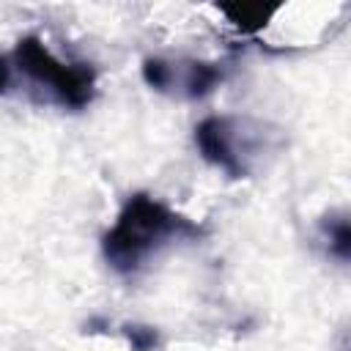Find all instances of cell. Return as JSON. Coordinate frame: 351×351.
I'll use <instances>...</instances> for the list:
<instances>
[{
    "label": "cell",
    "mask_w": 351,
    "mask_h": 351,
    "mask_svg": "<svg viewBox=\"0 0 351 351\" xmlns=\"http://www.w3.org/2000/svg\"><path fill=\"white\" fill-rule=\"evenodd\" d=\"M206 228L178 214L148 192H134L118 211L115 225L101 239L104 261L118 274L140 271L159 250L173 241H195Z\"/></svg>",
    "instance_id": "cell-1"
},
{
    "label": "cell",
    "mask_w": 351,
    "mask_h": 351,
    "mask_svg": "<svg viewBox=\"0 0 351 351\" xmlns=\"http://www.w3.org/2000/svg\"><path fill=\"white\" fill-rule=\"evenodd\" d=\"M16 88L38 104L85 110L96 96V69L90 63L58 60L38 36H25L14 52L0 55V96Z\"/></svg>",
    "instance_id": "cell-2"
},
{
    "label": "cell",
    "mask_w": 351,
    "mask_h": 351,
    "mask_svg": "<svg viewBox=\"0 0 351 351\" xmlns=\"http://www.w3.org/2000/svg\"><path fill=\"white\" fill-rule=\"evenodd\" d=\"M282 143L280 126L252 115H208L195 126L200 156L230 178H252Z\"/></svg>",
    "instance_id": "cell-3"
},
{
    "label": "cell",
    "mask_w": 351,
    "mask_h": 351,
    "mask_svg": "<svg viewBox=\"0 0 351 351\" xmlns=\"http://www.w3.org/2000/svg\"><path fill=\"white\" fill-rule=\"evenodd\" d=\"M143 80L156 93L197 101V99H206L208 93H214V88L225 80V71L219 63L195 60V58H178V60L145 58Z\"/></svg>",
    "instance_id": "cell-4"
},
{
    "label": "cell",
    "mask_w": 351,
    "mask_h": 351,
    "mask_svg": "<svg viewBox=\"0 0 351 351\" xmlns=\"http://www.w3.org/2000/svg\"><path fill=\"white\" fill-rule=\"evenodd\" d=\"M219 11L241 30H261L277 8L274 5H261V3H236V5H219Z\"/></svg>",
    "instance_id": "cell-5"
},
{
    "label": "cell",
    "mask_w": 351,
    "mask_h": 351,
    "mask_svg": "<svg viewBox=\"0 0 351 351\" xmlns=\"http://www.w3.org/2000/svg\"><path fill=\"white\" fill-rule=\"evenodd\" d=\"M321 230L324 236L329 239V252L337 255L340 261H348L351 255V228H348V219L340 214V217H326L321 222Z\"/></svg>",
    "instance_id": "cell-6"
},
{
    "label": "cell",
    "mask_w": 351,
    "mask_h": 351,
    "mask_svg": "<svg viewBox=\"0 0 351 351\" xmlns=\"http://www.w3.org/2000/svg\"><path fill=\"white\" fill-rule=\"evenodd\" d=\"M121 335L132 351H156L162 346V335L151 324H121Z\"/></svg>",
    "instance_id": "cell-7"
}]
</instances>
